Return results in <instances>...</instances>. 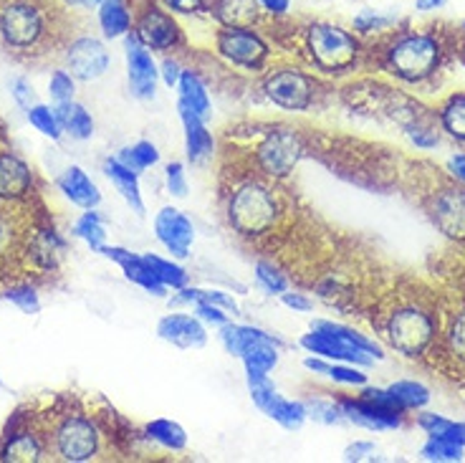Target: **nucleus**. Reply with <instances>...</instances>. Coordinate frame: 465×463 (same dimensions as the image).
<instances>
[{"mask_svg": "<svg viewBox=\"0 0 465 463\" xmlns=\"http://www.w3.org/2000/svg\"><path fill=\"white\" fill-rule=\"evenodd\" d=\"M223 200H225V220L231 231L251 241L271 236L279 228L286 213L276 183L253 173L238 177Z\"/></svg>", "mask_w": 465, "mask_h": 463, "instance_id": "nucleus-1", "label": "nucleus"}, {"mask_svg": "<svg viewBox=\"0 0 465 463\" xmlns=\"http://www.w3.org/2000/svg\"><path fill=\"white\" fill-rule=\"evenodd\" d=\"M303 66L319 76H347L361 58L360 38L341 25L314 21L303 28Z\"/></svg>", "mask_w": 465, "mask_h": 463, "instance_id": "nucleus-2", "label": "nucleus"}, {"mask_svg": "<svg viewBox=\"0 0 465 463\" xmlns=\"http://www.w3.org/2000/svg\"><path fill=\"white\" fill-rule=\"evenodd\" d=\"M384 69L402 84L430 82L442 64V41L432 31H407L395 35L382 54Z\"/></svg>", "mask_w": 465, "mask_h": 463, "instance_id": "nucleus-3", "label": "nucleus"}, {"mask_svg": "<svg viewBox=\"0 0 465 463\" xmlns=\"http://www.w3.org/2000/svg\"><path fill=\"white\" fill-rule=\"evenodd\" d=\"M299 347L306 355H319L331 362H351L360 367H370L374 365V359L384 357L382 347L374 339L351 327L329 322V319H316L312 329L302 335Z\"/></svg>", "mask_w": 465, "mask_h": 463, "instance_id": "nucleus-4", "label": "nucleus"}, {"mask_svg": "<svg viewBox=\"0 0 465 463\" xmlns=\"http://www.w3.org/2000/svg\"><path fill=\"white\" fill-rule=\"evenodd\" d=\"M306 150L309 145L299 129L289 125H268L258 132L248 165L253 167V175H261L273 183H283L306 157Z\"/></svg>", "mask_w": 465, "mask_h": 463, "instance_id": "nucleus-5", "label": "nucleus"}, {"mask_svg": "<svg viewBox=\"0 0 465 463\" xmlns=\"http://www.w3.org/2000/svg\"><path fill=\"white\" fill-rule=\"evenodd\" d=\"M261 92L283 112H312L324 92L319 74L296 64L268 66L261 79Z\"/></svg>", "mask_w": 465, "mask_h": 463, "instance_id": "nucleus-6", "label": "nucleus"}, {"mask_svg": "<svg viewBox=\"0 0 465 463\" xmlns=\"http://www.w3.org/2000/svg\"><path fill=\"white\" fill-rule=\"evenodd\" d=\"M384 337L390 347L402 357H422L435 345L438 337V319L430 309L420 307L415 301H405L384 317Z\"/></svg>", "mask_w": 465, "mask_h": 463, "instance_id": "nucleus-7", "label": "nucleus"}, {"mask_svg": "<svg viewBox=\"0 0 465 463\" xmlns=\"http://www.w3.org/2000/svg\"><path fill=\"white\" fill-rule=\"evenodd\" d=\"M215 51L223 61L243 71L263 74L271 64V46L256 28H225L215 35Z\"/></svg>", "mask_w": 465, "mask_h": 463, "instance_id": "nucleus-8", "label": "nucleus"}, {"mask_svg": "<svg viewBox=\"0 0 465 463\" xmlns=\"http://www.w3.org/2000/svg\"><path fill=\"white\" fill-rule=\"evenodd\" d=\"M245 385H248L253 406L273 423H279L283 430H299L309 420L303 400H291L286 395H281L268 375H245Z\"/></svg>", "mask_w": 465, "mask_h": 463, "instance_id": "nucleus-9", "label": "nucleus"}, {"mask_svg": "<svg viewBox=\"0 0 465 463\" xmlns=\"http://www.w3.org/2000/svg\"><path fill=\"white\" fill-rule=\"evenodd\" d=\"M46 31L44 13L28 0H13L0 11V35L11 48L35 46Z\"/></svg>", "mask_w": 465, "mask_h": 463, "instance_id": "nucleus-10", "label": "nucleus"}, {"mask_svg": "<svg viewBox=\"0 0 465 463\" xmlns=\"http://www.w3.org/2000/svg\"><path fill=\"white\" fill-rule=\"evenodd\" d=\"M56 453L69 463L92 461L99 453V428L84 416H66L56 428Z\"/></svg>", "mask_w": 465, "mask_h": 463, "instance_id": "nucleus-11", "label": "nucleus"}, {"mask_svg": "<svg viewBox=\"0 0 465 463\" xmlns=\"http://www.w3.org/2000/svg\"><path fill=\"white\" fill-rule=\"evenodd\" d=\"M124 56H127V79L132 96L142 102L154 99L157 84H160V64L154 61L150 48L134 35V31L124 35Z\"/></svg>", "mask_w": 465, "mask_h": 463, "instance_id": "nucleus-12", "label": "nucleus"}, {"mask_svg": "<svg viewBox=\"0 0 465 463\" xmlns=\"http://www.w3.org/2000/svg\"><path fill=\"white\" fill-rule=\"evenodd\" d=\"M134 35L150 51H160V54L183 46V28L177 25L173 13L160 8L157 3H150L140 13V18L134 24Z\"/></svg>", "mask_w": 465, "mask_h": 463, "instance_id": "nucleus-13", "label": "nucleus"}, {"mask_svg": "<svg viewBox=\"0 0 465 463\" xmlns=\"http://www.w3.org/2000/svg\"><path fill=\"white\" fill-rule=\"evenodd\" d=\"M154 236L173 258H187L195 244V226L174 206H164L154 216Z\"/></svg>", "mask_w": 465, "mask_h": 463, "instance_id": "nucleus-14", "label": "nucleus"}, {"mask_svg": "<svg viewBox=\"0 0 465 463\" xmlns=\"http://www.w3.org/2000/svg\"><path fill=\"white\" fill-rule=\"evenodd\" d=\"M430 218L448 238L465 241V186H445L430 197Z\"/></svg>", "mask_w": 465, "mask_h": 463, "instance_id": "nucleus-15", "label": "nucleus"}, {"mask_svg": "<svg viewBox=\"0 0 465 463\" xmlns=\"http://www.w3.org/2000/svg\"><path fill=\"white\" fill-rule=\"evenodd\" d=\"M66 66H69L74 79H79V82H96L109 69V51H106V46L99 38L82 35L66 51Z\"/></svg>", "mask_w": 465, "mask_h": 463, "instance_id": "nucleus-16", "label": "nucleus"}, {"mask_svg": "<svg viewBox=\"0 0 465 463\" xmlns=\"http://www.w3.org/2000/svg\"><path fill=\"white\" fill-rule=\"evenodd\" d=\"M157 337L180 349H203L208 345V327L200 322L195 314L173 312L164 314L157 322Z\"/></svg>", "mask_w": 465, "mask_h": 463, "instance_id": "nucleus-17", "label": "nucleus"}, {"mask_svg": "<svg viewBox=\"0 0 465 463\" xmlns=\"http://www.w3.org/2000/svg\"><path fill=\"white\" fill-rule=\"evenodd\" d=\"M339 406L344 410L347 423H354L364 430H395L405 420L402 410L377 406V403H370L360 395L357 398H339Z\"/></svg>", "mask_w": 465, "mask_h": 463, "instance_id": "nucleus-18", "label": "nucleus"}, {"mask_svg": "<svg viewBox=\"0 0 465 463\" xmlns=\"http://www.w3.org/2000/svg\"><path fill=\"white\" fill-rule=\"evenodd\" d=\"M102 256H106L109 261H114L116 267L122 268V274L127 277V281L132 284H137L140 289H144L152 297H167V289H164L163 284L157 281V277L152 274L150 264L144 261V256L142 254H132L127 248H122V246H104Z\"/></svg>", "mask_w": 465, "mask_h": 463, "instance_id": "nucleus-19", "label": "nucleus"}, {"mask_svg": "<svg viewBox=\"0 0 465 463\" xmlns=\"http://www.w3.org/2000/svg\"><path fill=\"white\" fill-rule=\"evenodd\" d=\"M180 122H183V135H185V155L190 165H205L215 155V137L208 129V122L203 116L193 115L187 109H180Z\"/></svg>", "mask_w": 465, "mask_h": 463, "instance_id": "nucleus-20", "label": "nucleus"}, {"mask_svg": "<svg viewBox=\"0 0 465 463\" xmlns=\"http://www.w3.org/2000/svg\"><path fill=\"white\" fill-rule=\"evenodd\" d=\"M281 347H283V342H281L279 337L261 329V335L238 357L243 362L245 375H271L279 367Z\"/></svg>", "mask_w": 465, "mask_h": 463, "instance_id": "nucleus-21", "label": "nucleus"}, {"mask_svg": "<svg viewBox=\"0 0 465 463\" xmlns=\"http://www.w3.org/2000/svg\"><path fill=\"white\" fill-rule=\"evenodd\" d=\"M34 187L31 167L13 152H0V200H21Z\"/></svg>", "mask_w": 465, "mask_h": 463, "instance_id": "nucleus-22", "label": "nucleus"}, {"mask_svg": "<svg viewBox=\"0 0 465 463\" xmlns=\"http://www.w3.org/2000/svg\"><path fill=\"white\" fill-rule=\"evenodd\" d=\"M177 106L203 116L205 122L213 116V99H210L208 84L200 76V71H183L180 84H177Z\"/></svg>", "mask_w": 465, "mask_h": 463, "instance_id": "nucleus-23", "label": "nucleus"}, {"mask_svg": "<svg viewBox=\"0 0 465 463\" xmlns=\"http://www.w3.org/2000/svg\"><path fill=\"white\" fill-rule=\"evenodd\" d=\"M104 175L109 177V183L116 187V193L122 196V200L127 203L129 208L134 210L137 216H144V197H142L140 173L129 170L127 165H122L116 157H106L104 160Z\"/></svg>", "mask_w": 465, "mask_h": 463, "instance_id": "nucleus-24", "label": "nucleus"}, {"mask_svg": "<svg viewBox=\"0 0 465 463\" xmlns=\"http://www.w3.org/2000/svg\"><path fill=\"white\" fill-rule=\"evenodd\" d=\"M58 187H61V193L69 197L74 206H79L84 210H92L102 203L99 187H96V183L84 173V167H79V165L66 167V173L58 177Z\"/></svg>", "mask_w": 465, "mask_h": 463, "instance_id": "nucleus-25", "label": "nucleus"}, {"mask_svg": "<svg viewBox=\"0 0 465 463\" xmlns=\"http://www.w3.org/2000/svg\"><path fill=\"white\" fill-rule=\"evenodd\" d=\"M210 13L225 28H253L261 18L256 0H210Z\"/></svg>", "mask_w": 465, "mask_h": 463, "instance_id": "nucleus-26", "label": "nucleus"}, {"mask_svg": "<svg viewBox=\"0 0 465 463\" xmlns=\"http://www.w3.org/2000/svg\"><path fill=\"white\" fill-rule=\"evenodd\" d=\"M132 11L124 0H99V25L106 38H124L132 34Z\"/></svg>", "mask_w": 465, "mask_h": 463, "instance_id": "nucleus-27", "label": "nucleus"}, {"mask_svg": "<svg viewBox=\"0 0 465 463\" xmlns=\"http://www.w3.org/2000/svg\"><path fill=\"white\" fill-rule=\"evenodd\" d=\"M144 438L157 443L160 448L173 453H183L187 448V430L170 418H154L144 426Z\"/></svg>", "mask_w": 465, "mask_h": 463, "instance_id": "nucleus-28", "label": "nucleus"}, {"mask_svg": "<svg viewBox=\"0 0 465 463\" xmlns=\"http://www.w3.org/2000/svg\"><path fill=\"white\" fill-rule=\"evenodd\" d=\"M56 116L61 122V129L69 132L71 137L79 139V142H86V139L94 137V116L92 112L86 109L79 102H66V105H56Z\"/></svg>", "mask_w": 465, "mask_h": 463, "instance_id": "nucleus-29", "label": "nucleus"}, {"mask_svg": "<svg viewBox=\"0 0 465 463\" xmlns=\"http://www.w3.org/2000/svg\"><path fill=\"white\" fill-rule=\"evenodd\" d=\"M174 304H198V301H208L213 307H221L231 317H241V307L232 297L231 291L223 289H203V287H183V289L174 294Z\"/></svg>", "mask_w": 465, "mask_h": 463, "instance_id": "nucleus-30", "label": "nucleus"}, {"mask_svg": "<svg viewBox=\"0 0 465 463\" xmlns=\"http://www.w3.org/2000/svg\"><path fill=\"white\" fill-rule=\"evenodd\" d=\"M144 256V261L150 264L152 274L157 277V281L163 284L167 291H180L183 287L190 284V274H187V268H183L177 261L173 258H163V256L157 254H142Z\"/></svg>", "mask_w": 465, "mask_h": 463, "instance_id": "nucleus-31", "label": "nucleus"}, {"mask_svg": "<svg viewBox=\"0 0 465 463\" xmlns=\"http://www.w3.org/2000/svg\"><path fill=\"white\" fill-rule=\"evenodd\" d=\"M438 125L448 137L465 142V94H453L445 99L438 112Z\"/></svg>", "mask_w": 465, "mask_h": 463, "instance_id": "nucleus-32", "label": "nucleus"}, {"mask_svg": "<svg viewBox=\"0 0 465 463\" xmlns=\"http://www.w3.org/2000/svg\"><path fill=\"white\" fill-rule=\"evenodd\" d=\"M74 236L82 238L84 244L92 248L94 254H99L106 246V223L104 216L96 208L86 210L82 218L74 223Z\"/></svg>", "mask_w": 465, "mask_h": 463, "instance_id": "nucleus-33", "label": "nucleus"}, {"mask_svg": "<svg viewBox=\"0 0 465 463\" xmlns=\"http://www.w3.org/2000/svg\"><path fill=\"white\" fill-rule=\"evenodd\" d=\"M114 157L122 165H127L129 170H134V173H144V170H150L154 165H160V150L150 139H140V142H134L129 147H122L119 155H114Z\"/></svg>", "mask_w": 465, "mask_h": 463, "instance_id": "nucleus-34", "label": "nucleus"}, {"mask_svg": "<svg viewBox=\"0 0 465 463\" xmlns=\"http://www.w3.org/2000/svg\"><path fill=\"white\" fill-rule=\"evenodd\" d=\"M253 278H256L258 289L268 297H281L283 291L291 289L289 277L268 258H258L256 267H253Z\"/></svg>", "mask_w": 465, "mask_h": 463, "instance_id": "nucleus-35", "label": "nucleus"}, {"mask_svg": "<svg viewBox=\"0 0 465 463\" xmlns=\"http://www.w3.org/2000/svg\"><path fill=\"white\" fill-rule=\"evenodd\" d=\"M390 395L397 400V406L402 408V410H420V408H425L430 403V390L418 380H397L392 382L390 388Z\"/></svg>", "mask_w": 465, "mask_h": 463, "instance_id": "nucleus-36", "label": "nucleus"}, {"mask_svg": "<svg viewBox=\"0 0 465 463\" xmlns=\"http://www.w3.org/2000/svg\"><path fill=\"white\" fill-rule=\"evenodd\" d=\"M3 461H21V463H28V461H38L41 458V440L35 438L34 433H15L8 438L5 443V448H3Z\"/></svg>", "mask_w": 465, "mask_h": 463, "instance_id": "nucleus-37", "label": "nucleus"}, {"mask_svg": "<svg viewBox=\"0 0 465 463\" xmlns=\"http://www.w3.org/2000/svg\"><path fill=\"white\" fill-rule=\"evenodd\" d=\"M420 456H422L425 461L455 463V461H463L465 446H460V443H455V440L450 438H445V436H428V440H425V446H422Z\"/></svg>", "mask_w": 465, "mask_h": 463, "instance_id": "nucleus-38", "label": "nucleus"}, {"mask_svg": "<svg viewBox=\"0 0 465 463\" xmlns=\"http://www.w3.org/2000/svg\"><path fill=\"white\" fill-rule=\"evenodd\" d=\"M303 408H306V418H312V420L322 423V426H341V423H347L339 400H329V398H303Z\"/></svg>", "mask_w": 465, "mask_h": 463, "instance_id": "nucleus-39", "label": "nucleus"}, {"mask_svg": "<svg viewBox=\"0 0 465 463\" xmlns=\"http://www.w3.org/2000/svg\"><path fill=\"white\" fill-rule=\"evenodd\" d=\"M418 428H422L428 436H445L465 446V423H455L448 418L435 416V413H422L418 416Z\"/></svg>", "mask_w": 465, "mask_h": 463, "instance_id": "nucleus-40", "label": "nucleus"}, {"mask_svg": "<svg viewBox=\"0 0 465 463\" xmlns=\"http://www.w3.org/2000/svg\"><path fill=\"white\" fill-rule=\"evenodd\" d=\"M25 116H28V122H31L44 137L61 139V135H64V129H61V122H58L56 109H54V106L34 105L31 109H25Z\"/></svg>", "mask_w": 465, "mask_h": 463, "instance_id": "nucleus-41", "label": "nucleus"}, {"mask_svg": "<svg viewBox=\"0 0 465 463\" xmlns=\"http://www.w3.org/2000/svg\"><path fill=\"white\" fill-rule=\"evenodd\" d=\"M445 349L455 362L465 365V312L455 314L450 319V327L445 332Z\"/></svg>", "mask_w": 465, "mask_h": 463, "instance_id": "nucleus-42", "label": "nucleus"}, {"mask_svg": "<svg viewBox=\"0 0 465 463\" xmlns=\"http://www.w3.org/2000/svg\"><path fill=\"white\" fill-rule=\"evenodd\" d=\"M5 299L11 301L13 307H18L24 314H38L41 312V299H38V291L31 284H15L11 289L3 294Z\"/></svg>", "mask_w": 465, "mask_h": 463, "instance_id": "nucleus-43", "label": "nucleus"}, {"mask_svg": "<svg viewBox=\"0 0 465 463\" xmlns=\"http://www.w3.org/2000/svg\"><path fill=\"white\" fill-rule=\"evenodd\" d=\"M48 94L54 99V105H66L74 102V94H76V79L71 76L69 71L58 69L54 71L51 82H48Z\"/></svg>", "mask_w": 465, "mask_h": 463, "instance_id": "nucleus-44", "label": "nucleus"}, {"mask_svg": "<svg viewBox=\"0 0 465 463\" xmlns=\"http://www.w3.org/2000/svg\"><path fill=\"white\" fill-rule=\"evenodd\" d=\"M395 24L392 15H382L377 11H361L357 18H354V31L360 35H370V34H380V31H387L390 25Z\"/></svg>", "mask_w": 465, "mask_h": 463, "instance_id": "nucleus-45", "label": "nucleus"}, {"mask_svg": "<svg viewBox=\"0 0 465 463\" xmlns=\"http://www.w3.org/2000/svg\"><path fill=\"white\" fill-rule=\"evenodd\" d=\"M164 187H167V193L173 197L187 196L190 186H187L185 165L180 163V160H173V163H167V167H164Z\"/></svg>", "mask_w": 465, "mask_h": 463, "instance_id": "nucleus-46", "label": "nucleus"}, {"mask_svg": "<svg viewBox=\"0 0 465 463\" xmlns=\"http://www.w3.org/2000/svg\"><path fill=\"white\" fill-rule=\"evenodd\" d=\"M193 314L198 317L203 325L215 327V329L232 319L231 314L225 312V309H221V307H213V304H208V301H198V304H193Z\"/></svg>", "mask_w": 465, "mask_h": 463, "instance_id": "nucleus-47", "label": "nucleus"}, {"mask_svg": "<svg viewBox=\"0 0 465 463\" xmlns=\"http://www.w3.org/2000/svg\"><path fill=\"white\" fill-rule=\"evenodd\" d=\"M167 11L180 13V15H198L210 11V0H160Z\"/></svg>", "mask_w": 465, "mask_h": 463, "instance_id": "nucleus-48", "label": "nucleus"}, {"mask_svg": "<svg viewBox=\"0 0 465 463\" xmlns=\"http://www.w3.org/2000/svg\"><path fill=\"white\" fill-rule=\"evenodd\" d=\"M279 299L283 307H289V309H293V312H299V314L314 312V299H312L309 294H303V291L289 289V291H283Z\"/></svg>", "mask_w": 465, "mask_h": 463, "instance_id": "nucleus-49", "label": "nucleus"}, {"mask_svg": "<svg viewBox=\"0 0 465 463\" xmlns=\"http://www.w3.org/2000/svg\"><path fill=\"white\" fill-rule=\"evenodd\" d=\"M183 71H185V66L180 64V58L164 56L163 64H160V79L164 82V86H170V89H177V84H180V76H183Z\"/></svg>", "mask_w": 465, "mask_h": 463, "instance_id": "nucleus-50", "label": "nucleus"}, {"mask_svg": "<svg viewBox=\"0 0 465 463\" xmlns=\"http://www.w3.org/2000/svg\"><path fill=\"white\" fill-rule=\"evenodd\" d=\"M374 453H377V448H374L372 440H354V443H349L347 451H344V461H372Z\"/></svg>", "mask_w": 465, "mask_h": 463, "instance_id": "nucleus-51", "label": "nucleus"}, {"mask_svg": "<svg viewBox=\"0 0 465 463\" xmlns=\"http://www.w3.org/2000/svg\"><path fill=\"white\" fill-rule=\"evenodd\" d=\"M11 92H13V99H15V105L21 106V109H31V106L35 105L34 86L25 82L24 76H18V79L11 84Z\"/></svg>", "mask_w": 465, "mask_h": 463, "instance_id": "nucleus-52", "label": "nucleus"}, {"mask_svg": "<svg viewBox=\"0 0 465 463\" xmlns=\"http://www.w3.org/2000/svg\"><path fill=\"white\" fill-rule=\"evenodd\" d=\"M261 13H268L271 18H283L291 8V0H256Z\"/></svg>", "mask_w": 465, "mask_h": 463, "instance_id": "nucleus-53", "label": "nucleus"}, {"mask_svg": "<svg viewBox=\"0 0 465 463\" xmlns=\"http://www.w3.org/2000/svg\"><path fill=\"white\" fill-rule=\"evenodd\" d=\"M448 173L453 175L455 183L465 186V152H458V155H453V157L448 160Z\"/></svg>", "mask_w": 465, "mask_h": 463, "instance_id": "nucleus-54", "label": "nucleus"}, {"mask_svg": "<svg viewBox=\"0 0 465 463\" xmlns=\"http://www.w3.org/2000/svg\"><path fill=\"white\" fill-rule=\"evenodd\" d=\"M13 238V231H11V223L5 218H0V251L5 248V246L11 244Z\"/></svg>", "mask_w": 465, "mask_h": 463, "instance_id": "nucleus-55", "label": "nucleus"}, {"mask_svg": "<svg viewBox=\"0 0 465 463\" xmlns=\"http://www.w3.org/2000/svg\"><path fill=\"white\" fill-rule=\"evenodd\" d=\"M448 0H415V8L422 13H428V11H438V8H442Z\"/></svg>", "mask_w": 465, "mask_h": 463, "instance_id": "nucleus-56", "label": "nucleus"}, {"mask_svg": "<svg viewBox=\"0 0 465 463\" xmlns=\"http://www.w3.org/2000/svg\"><path fill=\"white\" fill-rule=\"evenodd\" d=\"M71 5H99V0H69Z\"/></svg>", "mask_w": 465, "mask_h": 463, "instance_id": "nucleus-57", "label": "nucleus"}]
</instances>
